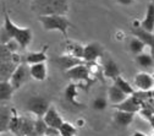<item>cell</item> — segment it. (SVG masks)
<instances>
[{
	"instance_id": "obj_36",
	"label": "cell",
	"mask_w": 154,
	"mask_h": 136,
	"mask_svg": "<svg viewBox=\"0 0 154 136\" xmlns=\"http://www.w3.org/2000/svg\"><path fill=\"white\" fill-rule=\"evenodd\" d=\"M60 136H61V135H60Z\"/></svg>"
},
{
	"instance_id": "obj_32",
	"label": "cell",
	"mask_w": 154,
	"mask_h": 136,
	"mask_svg": "<svg viewBox=\"0 0 154 136\" xmlns=\"http://www.w3.org/2000/svg\"><path fill=\"white\" fill-rule=\"evenodd\" d=\"M116 2L119 4H121V5H131L134 0H116Z\"/></svg>"
},
{
	"instance_id": "obj_6",
	"label": "cell",
	"mask_w": 154,
	"mask_h": 136,
	"mask_svg": "<svg viewBox=\"0 0 154 136\" xmlns=\"http://www.w3.org/2000/svg\"><path fill=\"white\" fill-rule=\"evenodd\" d=\"M104 56V48L98 42H92L85 46L83 50V60L86 63H95L97 59Z\"/></svg>"
},
{
	"instance_id": "obj_25",
	"label": "cell",
	"mask_w": 154,
	"mask_h": 136,
	"mask_svg": "<svg viewBox=\"0 0 154 136\" xmlns=\"http://www.w3.org/2000/svg\"><path fill=\"white\" fill-rule=\"evenodd\" d=\"M114 85L115 86H118L120 90H122L127 96H133L134 93H136V91H134V88L124 79L122 76H119L116 80L114 81Z\"/></svg>"
},
{
	"instance_id": "obj_31",
	"label": "cell",
	"mask_w": 154,
	"mask_h": 136,
	"mask_svg": "<svg viewBox=\"0 0 154 136\" xmlns=\"http://www.w3.org/2000/svg\"><path fill=\"white\" fill-rule=\"evenodd\" d=\"M5 46L8 47V49H9L11 53H16V52L18 50V48H21L20 43H18L16 40H11V41H9Z\"/></svg>"
},
{
	"instance_id": "obj_33",
	"label": "cell",
	"mask_w": 154,
	"mask_h": 136,
	"mask_svg": "<svg viewBox=\"0 0 154 136\" xmlns=\"http://www.w3.org/2000/svg\"><path fill=\"white\" fill-rule=\"evenodd\" d=\"M131 136H148V135H146L144 132H141V131H136V132H133Z\"/></svg>"
},
{
	"instance_id": "obj_26",
	"label": "cell",
	"mask_w": 154,
	"mask_h": 136,
	"mask_svg": "<svg viewBox=\"0 0 154 136\" xmlns=\"http://www.w3.org/2000/svg\"><path fill=\"white\" fill-rule=\"evenodd\" d=\"M137 65H140L141 68H150L153 64H154V59L152 54H147V53H142V54H138L134 58Z\"/></svg>"
},
{
	"instance_id": "obj_11",
	"label": "cell",
	"mask_w": 154,
	"mask_h": 136,
	"mask_svg": "<svg viewBox=\"0 0 154 136\" xmlns=\"http://www.w3.org/2000/svg\"><path fill=\"white\" fill-rule=\"evenodd\" d=\"M141 100L138 98V97L136 94H133V96H130L127 97V98L119 106H114L115 109H118V110H124V112H128V113H137L140 112V109L142 108L141 107Z\"/></svg>"
},
{
	"instance_id": "obj_27",
	"label": "cell",
	"mask_w": 154,
	"mask_h": 136,
	"mask_svg": "<svg viewBox=\"0 0 154 136\" xmlns=\"http://www.w3.org/2000/svg\"><path fill=\"white\" fill-rule=\"evenodd\" d=\"M47 129H48V125L44 122V118H37L35 119V122H34V134L35 135H39V136L45 135Z\"/></svg>"
},
{
	"instance_id": "obj_30",
	"label": "cell",
	"mask_w": 154,
	"mask_h": 136,
	"mask_svg": "<svg viewBox=\"0 0 154 136\" xmlns=\"http://www.w3.org/2000/svg\"><path fill=\"white\" fill-rule=\"evenodd\" d=\"M108 100L104 98V97H97L94 98L93 102H92V108L94 110H104L106 107H108Z\"/></svg>"
},
{
	"instance_id": "obj_28",
	"label": "cell",
	"mask_w": 154,
	"mask_h": 136,
	"mask_svg": "<svg viewBox=\"0 0 154 136\" xmlns=\"http://www.w3.org/2000/svg\"><path fill=\"white\" fill-rule=\"evenodd\" d=\"M76 85L75 84H70L67 86V88L65 90V98L67 102L72 103V104H77L76 103V96H77V92H76Z\"/></svg>"
},
{
	"instance_id": "obj_19",
	"label": "cell",
	"mask_w": 154,
	"mask_h": 136,
	"mask_svg": "<svg viewBox=\"0 0 154 136\" xmlns=\"http://www.w3.org/2000/svg\"><path fill=\"white\" fill-rule=\"evenodd\" d=\"M34 122L29 118H20V126H18L17 136H31L34 134Z\"/></svg>"
},
{
	"instance_id": "obj_5",
	"label": "cell",
	"mask_w": 154,
	"mask_h": 136,
	"mask_svg": "<svg viewBox=\"0 0 154 136\" xmlns=\"http://www.w3.org/2000/svg\"><path fill=\"white\" fill-rule=\"evenodd\" d=\"M31 77H32V75H31V68H29V65L27 63L22 62L20 65L17 66V69L15 70V72H14V75L11 77L10 82L14 86L15 90H18L22 85H25L31 79Z\"/></svg>"
},
{
	"instance_id": "obj_13",
	"label": "cell",
	"mask_w": 154,
	"mask_h": 136,
	"mask_svg": "<svg viewBox=\"0 0 154 136\" xmlns=\"http://www.w3.org/2000/svg\"><path fill=\"white\" fill-rule=\"evenodd\" d=\"M127 97L128 96L122 90H120L118 86H115V85L110 86L109 90H108V101L112 104V107L121 104Z\"/></svg>"
},
{
	"instance_id": "obj_12",
	"label": "cell",
	"mask_w": 154,
	"mask_h": 136,
	"mask_svg": "<svg viewBox=\"0 0 154 136\" xmlns=\"http://www.w3.org/2000/svg\"><path fill=\"white\" fill-rule=\"evenodd\" d=\"M133 116H134L133 113H128V112L115 109V113L112 115V119H114L115 125H118L120 128H127L133 122Z\"/></svg>"
},
{
	"instance_id": "obj_15",
	"label": "cell",
	"mask_w": 154,
	"mask_h": 136,
	"mask_svg": "<svg viewBox=\"0 0 154 136\" xmlns=\"http://www.w3.org/2000/svg\"><path fill=\"white\" fill-rule=\"evenodd\" d=\"M47 52H48V46H44L42 48V50L39 52H32V53H28L23 62L27 63L28 65H34V64H41V63H45L47 60Z\"/></svg>"
},
{
	"instance_id": "obj_14",
	"label": "cell",
	"mask_w": 154,
	"mask_h": 136,
	"mask_svg": "<svg viewBox=\"0 0 154 136\" xmlns=\"http://www.w3.org/2000/svg\"><path fill=\"white\" fill-rule=\"evenodd\" d=\"M44 122L47 123V125L49 128H54L59 130L61 128V125L64 124V120L61 119L60 114L57 113V110L54 107H50L49 110L47 112V114L44 115Z\"/></svg>"
},
{
	"instance_id": "obj_35",
	"label": "cell",
	"mask_w": 154,
	"mask_h": 136,
	"mask_svg": "<svg viewBox=\"0 0 154 136\" xmlns=\"http://www.w3.org/2000/svg\"><path fill=\"white\" fill-rule=\"evenodd\" d=\"M150 3H154V0H150Z\"/></svg>"
},
{
	"instance_id": "obj_22",
	"label": "cell",
	"mask_w": 154,
	"mask_h": 136,
	"mask_svg": "<svg viewBox=\"0 0 154 136\" xmlns=\"http://www.w3.org/2000/svg\"><path fill=\"white\" fill-rule=\"evenodd\" d=\"M15 91L16 90L14 88L10 81H0V100H2V102L10 101Z\"/></svg>"
},
{
	"instance_id": "obj_29",
	"label": "cell",
	"mask_w": 154,
	"mask_h": 136,
	"mask_svg": "<svg viewBox=\"0 0 154 136\" xmlns=\"http://www.w3.org/2000/svg\"><path fill=\"white\" fill-rule=\"evenodd\" d=\"M59 131H60V135L61 136H75L77 130H76V128L72 124H70L67 122H64V124L61 125V128L59 129Z\"/></svg>"
},
{
	"instance_id": "obj_20",
	"label": "cell",
	"mask_w": 154,
	"mask_h": 136,
	"mask_svg": "<svg viewBox=\"0 0 154 136\" xmlns=\"http://www.w3.org/2000/svg\"><path fill=\"white\" fill-rule=\"evenodd\" d=\"M31 68V75L34 80L37 81H44L47 79V64L45 63H41V64H34V65H29Z\"/></svg>"
},
{
	"instance_id": "obj_34",
	"label": "cell",
	"mask_w": 154,
	"mask_h": 136,
	"mask_svg": "<svg viewBox=\"0 0 154 136\" xmlns=\"http://www.w3.org/2000/svg\"><path fill=\"white\" fill-rule=\"evenodd\" d=\"M153 76H154V74H153ZM149 96H150V97H153V98H154V90L149 92Z\"/></svg>"
},
{
	"instance_id": "obj_24",
	"label": "cell",
	"mask_w": 154,
	"mask_h": 136,
	"mask_svg": "<svg viewBox=\"0 0 154 136\" xmlns=\"http://www.w3.org/2000/svg\"><path fill=\"white\" fill-rule=\"evenodd\" d=\"M144 47H146L144 42H142L140 38H137V37H132V38H131V41H130V43H128L130 52H131L132 54H134V55L142 54Z\"/></svg>"
},
{
	"instance_id": "obj_23",
	"label": "cell",
	"mask_w": 154,
	"mask_h": 136,
	"mask_svg": "<svg viewBox=\"0 0 154 136\" xmlns=\"http://www.w3.org/2000/svg\"><path fill=\"white\" fill-rule=\"evenodd\" d=\"M12 118V109H9L6 107H2V114H0V130L2 132L9 130V125Z\"/></svg>"
},
{
	"instance_id": "obj_17",
	"label": "cell",
	"mask_w": 154,
	"mask_h": 136,
	"mask_svg": "<svg viewBox=\"0 0 154 136\" xmlns=\"http://www.w3.org/2000/svg\"><path fill=\"white\" fill-rule=\"evenodd\" d=\"M11 58H10V59L2 60V69H0L2 80H0V81H10L12 75H14V72H15V70L17 69V65L11 60Z\"/></svg>"
},
{
	"instance_id": "obj_16",
	"label": "cell",
	"mask_w": 154,
	"mask_h": 136,
	"mask_svg": "<svg viewBox=\"0 0 154 136\" xmlns=\"http://www.w3.org/2000/svg\"><path fill=\"white\" fill-rule=\"evenodd\" d=\"M131 32H132V34L134 37L140 38L142 42H144L146 46H149L150 47V50L154 49V34L153 33H149V32L144 31L141 26H138V27H133L132 26Z\"/></svg>"
},
{
	"instance_id": "obj_18",
	"label": "cell",
	"mask_w": 154,
	"mask_h": 136,
	"mask_svg": "<svg viewBox=\"0 0 154 136\" xmlns=\"http://www.w3.org/2000/svg\"><path fill=\"white\" fill-rule=\"evenodd\" d=\"M140 26L144 31H147L149 33H153V31H154V3L148 4L146 16L143 18V21L140 24Z\"/></svg>"
},
{
	"instance_id": "obj_7",
	"label": "cell",
	"mask_w": 154,
	"mask_h": 136,
	"mask_svg": "<svg viewBox=\"0 0 154 136\" xmlns=\"http://www.w3.org/2000/svg\"><path fill=\"white\" fill-rule=\"evenodd\" d=\"M53 63L59 68L60 70L63 71H67L75 66H79V65H82V64H86V62L83 59H80V58H75V56H70V55H66V54H63L60 56H56L55 59L53 60Z\"/></svg>"
},
{
	"instance_id": "obj_9",
	"label": "cell",
	"mask_w": 154,
	"mask_h": 136,
	"mask_svg": "<svg viewBox=\"0 0 154 136\" xmlns=\"http://www.w3.org/2000/svg\"><path fill=\"white\" fill-rule=\"evenodd\" d=\"M133 85L141 92H150L154 90V76L147 72H138L134 76Z\"/></svg>"
},
{
	"instance_id": "obj_3",
	"label": "cell",
	"mask_w": 154,
	"mask_h": 136,
	"mask_svg": "<svg viewBox=\"0 0 154 136\" xmlns=\"http://www.w3.org/2000/svg\"><path fill=\"white\" fill-rule=\"evenodd\" d=\"M38 21L42 24L44 31H59L67 38V31L72 24L67 20L65 15H50V16H38Z\"/></svg>"
},
{
	"instance_id": "obj_4",
	"label": "cell",
	"mask_w": 154,
	"mask_h": 136,
	"mask_svg": "<svg viewBox=\"0 0 154 136\" xmlns=\"http://www.w3.org/2000/svg\"><path fill=\"white\" fill-rule=\"evenodd\" d=\"M27 110L34 114L37 118H44V115L51 107L49 104V101L43 96H32L26 102Z\"/></svg>"
},
{
	"instance_id": "obj_10",
	"label": "cell",
	"mask_w": 154,
	"mask_h": 136,
	"mask_svg": "<svg viewBox=\"0 0 154 136\" xmlns=\"http://www.w3.org/2000/svg\"><path fill=\"white\" fill-rule=\"evenodd\" d=\"M65 74L69 79H71L73 81H89V77L92 75L91 70H89V63L75 66V68L67 70Z\"/></svg>"
},
{
	"instance_id": "obj_21",
	"label": "cell",
	"mask_w": 154,
	"mask_h": 136,
	"mask_svg": "<svg viewBox=\"0 0 154 136\" xmlns=\"http://www.w3.org/2000/svg\"><path fill=\"white\" fill-rule=\"evenodd\" d=\"M83 50H85V47L82 44L77 43V42H67L64 54L70 55V56H75V58H80V59H83Z\"/></svg>"
},
{
	"instance_id": "obj_2",
	"label": "cell",
	"mask_w": 154,
	"mask_h": 136,
	"mask_svg": "<svg viewBox=\"0 0 154 136\" xmlns=\"http://www.w3.org/2000/svg\"><path fill=\"white\" fill-rule=\"evenodd\" d=\"M31 10L38 16L66 15L69 11L67 0H32Z\"/></svg>"
},
{
	"instance_id": "obj_1",
	"label": "cell",
	"mask_w": 154,
	"mask_h": 136,
	"mask_svg": "<svg viewBox=\"0 0 154 136\" xmlns=\"http://www.w3.org/2000/svg\"><path fill=\"white\" fill-rule=\"evenodd\" d=\"M33 38V33L32 30L26 27V28H21L16 26L8 14V11L4 8V24L0 31V43L2 44H6L9 41L11 40H16L20 43L21 48H27L29 46V43L32 42Z\"/></svg>"
},
{
	"instance_id": "obj_8",
	"label": "cell",
	"mask_w": 154,
	"mask_h": 136,
	"mask_svg": "<svg viewBox=\"0 0 154 136\" xmlns=\"http://www.w3.org/2000/svg\"><path fill=\"white\" fill-rule=\"evenodd\" d=\"M102 66H103L102 72L104 74V76L108 77V79H111L112 81H115L119 76H121L120 68L110 56H103L102 58Z\"/></svg>"
}]
</instances>
